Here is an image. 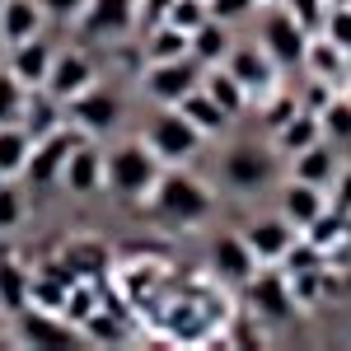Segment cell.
Returning <instances> with one entry per match:
<instances>
[{"label": "cell", "instance_id": "7c38bea8", "mask_svg": "<svg viewBox=\"0 0 351 351\" xmlns=\"http://www.w3.org/2000/svg\"><path fill=\"white\" fill-rule=\"evenodd\" d=\"M225 66H230V75L253 94V104H258V99H267L271 89L281 84V66L267 56V47H263L258 38H253V43H234L230 56H225Z\"/></svg>", "mask_w": 351, "mask_h": 351}, {"label": "cell", "instance_id": "60d3db41", "mask_svg": "<svg viewBox=\"0 0 351 351\" xmlns=\"http://www.w3.org/2000/svg\"><path fill=\"white\" fill-rule=\"evenodd\" d=\"M38 5L47 10V19H52V24H75L89 0H38Z\"/></svg>", "mask_w": 351, "mask_h": 351}, {"label": "cell", "instance_id": "ee69618b", "mask_svg": "<svg viewBox=\"0 0 351 351\" xmlns=\"http://www.w3.org/2000/svg\"><path fill=\"white\" fill-rule=\"evenodd\" d=\"M332 5H351V0H328V10H332Z\"/></svg>", "mask_w": 351, "mask_h": 351}, {"label": "cell", "instance_id": "30bf717a", "mask_svg": "<svg viewBox=\"0 0 351 351\" xmlns=\"http://www.w3.org/2000/svg\"><path fill=\"white\" fill-rule=\"evenodd\" d=\"M75 28L89 43H122L141 28V5L136 0H89Z\"/></svg>", "mask_w": 351, "mask_h": 351}, {"label": "cell", "instance_id": "4316f807", "mask_svg": "<svg viewBox=\"0 0 351 351\" xmlns=\"http://www.w3.org/2000/svg\"><path fill=\"white\" fill-rule=\"evenodd\" d=\"M202 89H206V94H211V99H216L230 117H243V112L253 108V94H248V89L230 75V66H211V71L202 75Z\"/></svg>", "mask_w": 351, "mask_h": 351}, {"label": "cell", "instance_id": "5b68a950", "mask_svg": "<svg viewBox=\"0 0 351 351\" xmlns=\"http://www.w3.org/2000/svg\"><path fill=\"white\" fill-rule=\"evenodd\" d=\"M202 75H206V66L197 56H178V61H145L136 84L155 108H178L192 89H202Z\"/></svg>", "mask_w": 351, "mask_h": 351}, {"label": "cell", "instance_id": "f35d334b", "mask_svg": "<svg viewBox=\"0 0 351 351\" xmlns=\"http://www.w3.org/2000/svg\"><path fill=\"white\" fill-rule=\"evenodd\" d=\"M324 38H328V43H337V47L351 56V5H332V10H328Z\"/></svg>", "mask_w": 351, "mask_h": 351}, {"label": "cell", "instance_id": "8fae6325", "mask_svg": "<svg viewBox=\"0 0 351 351\" xmlns=\"http://www.w3.org/2000/svg\"><path fill=\"white\" fill-rule=\"evenodd\" d=\"M220 178L234 192H263L276 178V145H234L220 160Z\"/></svg>", "mask_w": 351, "mask_h": 351}, {"label": "cell", "instance_id": "7a4b0ae2", "mask_svg": "<svg viewBox=\"0 0 351 351\" xmlns=\"http://www.w3.org/2000/svg\"><path fill=\"white\" fill-rule=\"evenodd\" d=\"M164 173V160L136 136V141H117L108 145V197L122 206H145L150 192Z\"/></svg>", "mask_w": 351, "mask_h": 351}, {"label": "cell", "instance_id": "f546056e", "mask_svg": "<svg viewBox=\"0 0 351 351\" xmlns=\"http://www.w3.org/2000/svg\"><path fill=\"white\" fill-rule=\"evenodd\" d=\"M28 304H33V271L14 258H0V309L19 314Z\"/></svg>", "mask_w": 351, "mask_h": 351}, {"label": "cell", "instance_id": "83f0119b", "mask_svg": "<svg viewBox=\"0 0 351 351\" xmlns=\"http://www.w3.org/2000/svg\"><path fill=\"white\" fill-rule=\"evenodd\" d=\"M24 127L28 136H52L56 127H66V104L52 99L47 89H28V104H24Z\"/></svg>", "mask_w": 351, "mask_h": 351}, {"label": "cell", "instance_id": "836d02e7", "mask_svg": "<svg viewBox=\"0 0 351 351\" xmlns=\"http://www.w3.org/2000/svg\"><path fill=\"white\" fill-rule=\"evenodd\" d=\"M300 108H304V104H300V89H286V84H276L267 99H258V117H263L267 136L276 132V127H286Z\"/></svg>", "mask_w": 351, "mask_h": 351}, {"label": "cell", "instance_id": "74e56055", "mask_svg": "<svg viewBox=\"0 0 351 351\" xmlns=\"http://www.w3.org/2000/svg\"><path fill=\"white\" fill-rule=\"evenodd\" d=\"M211 5V19H220V24H230V28H239V24H248L263 5L258 0H206Z\"/></svg>", "mask_w": 351, "mask_h": 351}, {"label": "cell", "instance_id": "f1b7e54d", "mask_svg": "<svg viewBox=\"0 0 351 351\" xmlns=\"http://www.w3.org/2000/svg\"><path fill=\"white\" fill-rule=\"evenodd\" d=\"M178 108H183V117H188V122H192V127H197L202 136H206V141H211V136H225V127L234 122V117L220 108V104L211 99V94H206V89H192V94L183 99V104H178Z\"/></svg>", "mask_w": 351, "mask_h": 351}, {"label": "cell", "instance_id": "3957f363", "mask_svg": "<svg viewBox=\"0 0 351 351\" xmlns=\"http://www.w3.org/2000/svg\"><path fill=\"white\" fill-rule=\"evenodd\" d=\"M243 304H248V314H253L258 324H267V328H286L304 314L286 267H258L253 271V276L243 281Z\"/></svg>", "mask_w": 351, "mask_h": 351}, {"label": "cell", "instance_id": "4fadbf2b", "mask_svg": "<svg viewBox=\"0 0 351 351\" xmlns=\"http://www.w3.org/2000/svg\"><path fill=\"white\" fill-rule=\"evenodd\" d=\"M104 80L99 75V66H94V56L80 52V47H56V61L52 71H47V94L61 99V104H71V99H80L84 89H94V84Z\"/></svg>", "mask_w": 351, "mask_h": 351}, {"label": "cell", "instance_id": "7402d4cb", "mask_svg": "<svg viewBox=\"0 0 351 351\" xmlns=\"http://www.w3.org/2000/svg\"><path fill=\"white\" fill-rule=\"evenodd\" d=\"M75 281H80V276L66 267V263H61V253H56L52 263H43V267L33 271V304L61 314V309H66V300H71V291H75Z\"/></svg>", "mask_w": 351, "mask_h": 351}, {"label": "cell", "instance_id": "6da1fadb", "mask_svg": "<svg viewBox=\"0 0 351 351\" xmlns=\"http://www.w3.org/2000/svg\"><path fill=\"white\" fill-rule=\"evenodd\" d=\"M145 211L169 225V230H197L202 220L216 216V188L206 178L192 173V164H178V169H164Z\"/></svg>", "mask_w": 351, "mask_h": 351}, {"label": "cell", "instance_id": "277c9868", "mask_svg": "<svg viewBox=\"0 0 351 351\" xmlns=\"http://www.w3.org/2000/svg\"><path fill=\"white\" fill-rule=\"evenodd\" d=\"M141 141H145V145H150V150L164 160V169L192 164L197 155H202V145H206V136H202L188 117H183V108H155V117L145 122Z\"/></svg>", "mask_w": 351, "mask_h": 351}, {"label": "cell", "instance_id": "5bb4252c", "mask_svg": "<svg viewBox=\"0 0 351 351\" xmlns=\"http://www.w3.org/2000/svg\"><path fill=\"white\" fill-rule=\"evenodd\" d=\"M14 332H19V342L24 347H75L84 332L66 314H56V309H38V304H28L14 314Z\"/></svg>", "mask_w": 351, "mask_h": 351}, {"label": "cell", "instance_id": "603a6c76", "mask_svg": "<svg viewBox=\"0 0 351 351\" xmlns=\"http://www.w3.org/2000/svg\"><path fill=\"white\" fill-rule=\"evenodd\" d=\"M47 10L38 5V0H10L5 10H0V38H5V47H19L28 38H38V33H47Z\"/></svg>", "mask_w": 351, "mask_h": 351}, {"label": "cell", "instance_id": "d6a6232c", "mask_svg": "<svg viewBox=\"0 0 351 351\" xmlns=\"http://www.w3.org/2000/svg\"><path fill=\"white\" fill-rule=\"evenodd\" d=\"M319 127H324V141H332L337 150H351V94L337 89L328 99V108L319 112Z\"/></svg>", "mask_w": 351, "mask_h": 351}, {"label": "cell", "instance_id": "484cf974", "mask_svg": "<svg viewBox=\"0 0 351 351\" xmlns=\"http://www.w3.org/2000/svg\"><path fill=\"white\" fill-rule=\"evenodd\" d=\"M314 141H324V127H319V112H309V108H300L286 127H276L271 132V145H276V155H300V150H309Z\"/></svg>", "mask_w": 351, "mask_h": 351}, {"label": "cell", "instance_id": "d4e9b609", "mask_svg": "<svg viewBox=\"0 0 351 351\" xmlns=\"http://www.w3.org/2000/svg\"><path fill=\"white\" fill-rule=\"evenodd\" d=\"M304 239H309V243H314V248L328 258V263H332V258H337V248H347V243H351V211L328 206L324 216L304 230Z\"/></svg>", "mask_w": 351, "mask_h": 351}, {"label": "cell", "instance_id": "4dcf8cb0", "mask_svg": "<svg viewBox=\"0 0 351 351\" xmlns=\"http://www.w3.org/2000/svg\"><path fill=\"white\" fill-rule=\"evenodd\" d=\"M234 47V28L220 24V19H206V24L192 33V56L211 71V66H225V56Z\"/></svg>", "mask_w": 351, "mask_h": 351}, {"label": "cell", "instance_id": "1f68e13d", "mask_svg": "<svg viewBox=\"0 0 351 351\" xmlns=\"http://www.w3.org/2000/svg\"><path fill=\"white\" fill-rule=\"evenodd\" d=\"M28 155H33V136L24 122L0 127V178H24Z\"/></svg>", "mask_w": 351, "mask_h": 351}, {"label": "cell", "instance_id": "cb8c5ba5", "mask_svg": "<svg viewBox=\"0 0 351 351\" xmlns=\"http://www.w3.org/2000/svg\"><path fill=\"white\" fill-rule=\"evenodd\" d=\"M178 56H192V33L173 28L169 19L145 28V38H141V61H178Z\"/></svg>", "mask_w": 351, "mask_h": 351}, {"label": "cell", "instance_id": "e575fe53", "mask_svg": "<svg viewBox=\"0 0 351 351\" xmlns=\"http://www.w3.org/2000/svg\"><path fill=\"white\" fill-rule=\"evenodd\" d=\"M28 220V188L19 178H0V234H14Z\"/></svg>", "mask_w": 351, "mask_h": 351}, {"label": "cell", "instance_id": "ffe728a7", "mask_svg": "<svg viewBox=\"0 0 351 351\" xmlns=\"http://www.w3.org/2000/svg\"><path fill=\"white\" fill-rule=\"evenodd\" d=\"M61 263L75 271L80 281H99L112 267V248L99 234H71V239L61 243Z\"/></svg>", "mask_w": 351, "mask_h": 351}, {"label": "cell", "instance_id": "ba28073f", "mask_svg": "<svg viewBox=\"0 0 351 351\" xmlns=\"http://www.w3.org/2000/svg\"><path fill=\"white\" fill-rule=\"evenodd\" d=\"M75 141H80V132L66 122V127H56L52 136H38L33 141V155H28V169H24V183L28 192H52L61 188V169H66V160H71V150H75Z\"/></svg>", "mask_w": 351, "mask_h": 351}, {"label": "cell", "instance_id": "7bdbcfd3", "mask_svg": "<svg viewBox=\"0 0 351 351\" xmlns=\"http://www.w3.org/2000/svg\"><path fill=\"white\" fill-rule=\"evenodd\" d=\"M328 197H332V206H337V211H351V164L337 169V178H332Z\"/></svg>", "mask_w": 351, "mask_h": 351}, {"label": "cell", "instance_id": "b9f144b4", "mask_svg": "<svg viewBox=\"0 0 351 351\" xmlns=\"http://www.w3.org/2000/svg\"><path fill=\"white\" fill-rule=\"evenodd\" d=\"M332 94H337V89H332V84H328V80H314V75H309V84L300 89V104H304V108H309V112H324V108H328V99H332Z\"/></svg>", "mask_w": 351, "mask_h": 351}, {"label": "cell", "instance_id": "bcb514c9", "mask_svg": "<svg viewBox=\"0 0 351 351\" xmlns=\"http://www.w3.org/2000/svg\"><path fill=\"white\" fill-rule=\"evenodd\" d=\"M0 56H5V38H0Z\"/></svg>", "mask_w": 351, "mask_h": 351}, {"label": "cell", "instance_id": "9c48e42d", "mask_svg": "<svg viewBox=\"0 0 351 351\" xmlns=\"http://www.w3.org/2000/svg\"><path fill=\"white\" fill-rule=\"evenodd\" d=\"M61 192H71L75 202H89V197H104L108 192V150L99 141L80 136L71 160L61 169Z\"/></svg>", "mask_w": 351, "mask_h": 351}, {"label": "cell", "instance_id": "52a82bcc", "mask_svg": "<svg viewBox=\"0 0 351 351\" xmlns=\"http://www.w3.org/2000/svg\"><path fill=\"white\" fill-rule=\"evenodd\" d=\"M309 38H314V33L300 24L291 10H281V5H267L263 19H258V43L267 47V56L281 66V71H300V66H304Z\"/></svg>", "mask_w": 351, "mask_h": 351}, {"label": "cell", "instance_id": "d590c367", "mask_svg": "<svg viewBox=\"0 0 351 351\" xmlns=\"http://www.w3.org/2000/svg\"><path fill=\"white\" fill-rule=\"evenodd\" d=\"M24 104H28V84L10 66H0V127L24 122Z\"/></svg>", "mask_w": 351, "mask_h": 351}, {"label": "cell", "instance_id": "8d00e7d4", "mask_svg": "<svg viewBox=\"0 0 351 351\" xmlns=\"http://www.w3.org/2000/svg\"><path fill=\"white\" fill-rule=\"evenodd\" d=\"M164 19L173 28H183V33H197V28L211 19V5H206V0H173V5L164 10Z\"/></svg>", "mask_w": 351, "mask_h": 351}, {"label": "cell", "instance_id": "ac0fdd59", "mask_svg": "<svg viewBox=\"0 0 351 351\" xmlns=\"http://www.w3.org/2000/svg\"><path fill=\"white\" fill-rule=\"evenodd\" d=\"M52 61H56V43L47 38V33L28 38V43H19V47H5V66H10L28 89H43V84H47Z\"/></svg>", "mask_w": 351, "mask_h": 351}, {"label": "cell", "instance_id": "f6af8a7d", "mask_svg": "<svg viewBox=\"0 0 351 351\" xmlns=\"http://www.w3.org/2000/svg\"><path fill=\"white\" fill-rule=\"evenodd\" d=\"M258 5H263V10H267V5H281V0H258Z\"/></svg>", "mask_w": 351, "mask_h": 351}, {"label": "cell", "instance_id": "ab89813d", "mask_svg": "<svg viewBox=\"0 0 351 351\" xmlns=\"http://www.w3.org/2000/svg\"><path fill=\"white\" fill-rule=\"evenodd\" d=\"M281 10H291L300 24L309 33H324V19H328V0H281Z\"/></svg>", "mask_w": 351, "mask_h": 351}, {"label": "cell", "instance_id": "44dd1931", "mask_svg": "<svg viewBox=\"0 0 351 351\" xmlns=\"http://www.w3.org/2000/svg\"><path fill=\"white\" fill-rule=\"evenodd\" d=\"M337 169H342V155H337V145H332V141H314L309 150L291 155V178L314 183V188H332Z\"/></svg>", "mask_w": 351, "mask_h": 351}, {"label": "cell", "instance_id": "9a60e30c", "mask_svg": "<svg viewBox=\"0 0 351 351\" xmlns=\"http://www.w3.org/2000/svg\"><path fill=\"white\" fill-rule=\"evenodd\" d=\"M243 239H248L253 258H258L263 267H281V263H286V253L300 243V230L276 211V216H258L248 230H243Z\"/></svg>", "mask_w": 351, "mask_h": 351}, {"label": "cell", "instance_id": "8992f818", "mask_svg": "<svg viewBox=\"0 0 351 351\" xmlns=\"http://www.w3.org/2000/svg\"><path fill=\"white\" fill-rule=\"evenodd\" d=\"M122 117H127V99H122L112 84H104V80L94 84V89H84L80 99L66 104V122H71L80 136H89V141L112 136L117 127H122Z\"/></svg>", "mask_w": 351, "mask_h": 351}, {"label": "cell", "instance_id": "e0dca14e", "mask_svg": "<svg viewBox=\"0 0 351 351\" xmlns=\"http://www.w3.org/2000/svg\"><path fill=\"white\" fill-rule=\"evenodd\" d=\"M258 267H263V263L253 258V248H248V239H243V234L225 230V234H216V239H211V271H216L220 281L243 286V281H248Z\"/></svg>", "mask_w": 351, "mask_h": 351}, {"label": "cell", "instance_id": "d6986e66", "mask_svg": "<svg viewBox=\"0 0 351 351\" xmlns=\"http://www.w3.org/2000/svg\"><path fill=\"white\" fill-rule=\"evenodd\" d=\"M300 71H304V75H314V80H328L332 89H347V84H351V56L342 52L337 43H328L324 33H314Z\"/></svg>", "mask_w": 351, "mask_h": 351}, {"label": "cell", "instance_id": "7dc6e473", "mask_svg": "<svg viewBox=\"0 0 351 351\" xmlns=\"http://www.w3.org/2000/svg\"><path fill=\"white\" fill-rule=\"evenodd\" d=\"M5 5H10V0H0V10H5Z\"/></svg>", "mask_w": 351, "mask_h": 351}, {"label": "cell", "instance_id": "2e32d148", "mask_svg": "<svg viewBox=\"0 0 351 351\" xmlns=\"http://www.w3.org/2000/svg\"><path fill=\"white\" fill-rule=\"evenodd\" d=\"M328 206H332V197H328V188H314V183H300V178H286L281 183V192H276V211L295 225L300 234L314 225V220L324 216Z\"/></svg>", "mask_w": 351, "mask_h": 351}]
</instances>
